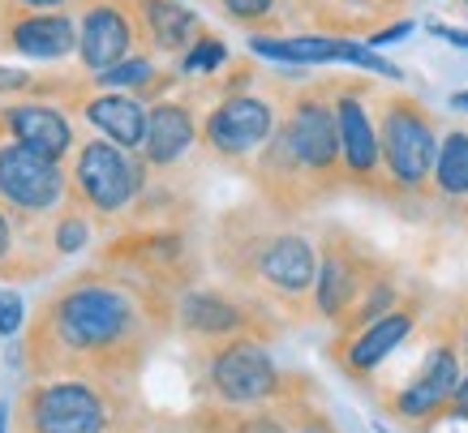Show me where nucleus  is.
Returning a JSON list of instances; mask_svg holds the SVG:
<instances>
[{"mask_svg":"<svg viewBox=\"0 0 468 433\" xmlns=\"http://www.w3.org/2000/svg\"><path fill=\"white\" fill-rule=\"evenodd\" d=\"M452 108H455V112H468V90H455V95H452Z\"/></svg>","mask_w":468,"mask_h":433,"instance_id":"nucleus-35","label":"nucleus"},{"mask_svg":"<svg viewBox=\"0 0 468 433\" xmlns=\"http://www.w3.org/2000/svg\"><path fill=\"white\" fill-rule=\"evenodd\" d=\"M378 146H383V172L399 194H417L426 189L434 176V159H439V138L430 125V112L412 95H387L383 99V129H378Z\"/></svg>","mask_w":468,"mask_h":433,"instance_id":"nucleus-2","label":"nucleus"},{"mask_svg":"<svg viewBox=\"0 0 468 433\" xmlns=\"http://www.w3.org/2000/svg\"><path fill=\"white\" fill-rule=\"evenodd\" d=\"M383 266L369 262L366 253H356V245L340 232H331L318 249V283H314V309L326 322H344L353 313L356 296L366 292V283L378 275Z\"/></svg>","mask_w":468,"mask_h":433,"instance_id":"nucleus-8","label":"nucleus"},{"mask_svg":"<svg viewBox=\"0 0 468 433\" xmlns=\"http://www.w3.org/2000/svg\"><path fill=\"white\" fill-rule=\"evenodd\" d=\"M5 43L30 60H60L78 48V26H73L69 14H48V9L35 14V9H27V14L5 22Z\"/></svg>","mask_w":468,"mask_h":433,"instance_id":"nucleus-16","label":"nucleus"},{"mask_svg":"<svg viewBox=\"0 0 468 433\" xmlns=\"http://www.w3.org/2000/svg\"><path fill=\"white\" fill-rule=\"evenodd\" d=\"M155 82V65L146 57H129L121 60V65H112V69L95 73V86H103V90H121V86H146Z\"/></svg>","mask_w":468,"mask_h":433,"instance_id":"nucleus-25","label":"nucleus"},{"mask_svg":"<svg viewBox=\"0 0 468 433\" xmlns=\"http://www.w3.org/2000/svg\"><path fill=\"white\" fill-rule=\"evenodd\" d=\"M228 9V17L232 22H262V17H271V9H275V0H219Z\"/></svg>","mask_w":468,"mask_h":433,"instance_id":"nucleus-28","label":"nucleus"},{"mask_svg":"<svg viewBox=\"0 0 468 433\" xmlns=\"http://www.w3.org/2000/svg\"><path fill=\"white\" fill-rule=\"evenodd\" d=\"M5 425H9V412H5V407H0V433H5Z\"/></svg>","mask_w":468,"mask_h":433,"instance_id":"nucleus-36","label":"nucleus"},{"mask_svg":"<svg viewBox=\"0 0 468 433\" xmlns=\"http://www.w3.org/2000/svg\"><path fill=\"white\" fill-rule=\"evenodd\" d=\"M412 326H417V309L412 305H396L391 313H383V318H374L369 326H361V331H353V339L340 348V361L348 374L366 377L374 374L378 364L391 356V352L404 343V339L412 335Z\"/></svg>","mask_w":468,"mask_h":433,"instance_id":"nucleus-15","label":"nucleus"},{"mask_svg":"<svg viewBox=\"0 0 468 433\" xmlns=\"http://www.w3.org/2000/svg\"><path fill=\"white\" fill-rule=\"evenodd\" d=\"M198 138V121L194 112L185 108V103H155L151 116H146V142H143V159L146 168H172V164H181L189 146Z\"/></svg>","mask_w":468,"mask_h":433,"instance_id":"nucleus-18","label":"nucleus"},{"mask_svg":"<svg viewBox=\"0 0 468 433\" xmlns=\"http://www.w3.org/2000/svg\"><path fill=\"white\" fill-rule=\"evenodd\" d=\"M22 9H35V14H43V9H60L65 0H17Z\"/></svg>","mask_w":468,"mask_h":433,"instance_id":"nucleus-33","label":"nucleus"},{"mask_svg":"<svg viewBox=\"0 0 468 433\" xmlns=\"http://www.w3.org/2000/svg\"><path fill=\"white\" fill-rule=\"evenodd\" d=\"M250 52L267 60H280V65H356L366 73H378L387 82H399L404 69L391 65V60L369 48V43H353V39H326V35H301V39H267V35H254L250 39Z\"/></svg>","mask_w":468,"mask_h":433,"instance_id":"nucleus-11","label":"nucleus"},{"mask_svg":"<svg viewBox=\"0 0 468 433\" xmlns=\"http://www.w3.org/2000/svg\"><path fill=\"white\" fill-rule=\"evenodd\" d=\"M202 138L224 159H250L275 138V108L267 99L250 95V90L228 95L211 108L207 125H202Z\"/></svg>","mask_w":468,"mask_h":433,"instance_id":"nucleus-10","label":"nucleus"},{"mask_svg":"<svg viewBox=\"0 0 468 433\" xmlns=\"http://www.w3.org/2000/svg\"><path fill=\"white\" fill-rule=\"evenodd\" d=\"M65 194L60 159L30 151L22 142H0V202L27 215L52 210Z\"/></svg>","mask_w":468,"mask_h":433,"instance_id":"nucleus-9","label":"nucleus"},{"mask_svg":"<svg viewBox=\"0 0 468 433\" xmlns=\"http://www.w3.org/2000/svg\"><path fill=\"white\" fill-rule=\"evenodd\" d=\"M35 78L22 69H9V65H0V90H22V86H30Z\"/></svg>","mask_w":468,"mask_h":433,"instance_id":"nucleus-30","label":"nucleus"},{"mask_svg":"<svg viewBox=\"0 0 468 433\" xmlns=\"http://www.w3.org/2000/svg\"><path fill=\"white\" fill-rule=\"evenodd\" d=\"M224 60H228V43L219 39V35H207V30H202L198 39H194V48L181 57V73H215Z\"/></svg>","mask_w":468,"mask_h":433,"instance_id":"nucleus-24","label":"nucleus"},{"mask_svg":"<svg viewBox=\"0 0 468 433\" xmlns=\"http://www.w3.org/2000/svg\"><path fill=\"white\" fill-rule=\"evenodd\" d=\"M86 237H90V227H86V219L73 210V215H65V219L57 224L52 245H57V253H82L86 249Z\"/></svg>","mask_w":468,"mask_h":433,"instance_id":"nucleus-26","label":"nucleus"},{"mask_svg":"<svg viewBox=\"0 0 468 433\" xmlns=\"http://www.w3.org/2000/svg\"><path fill=\"white\" fill-rule=\"evenodd\" d=\"M22 318H27V309H22V296L14 288H0V335L9 339L22 331Z\"/></svg>","mask_w":468,"mask_h":433,"instance_id":"nucleus-27","label":"nucleus"},{"mask_svg":"<svg viewBox=\"0 0 468 433\" xmlns=\"http://www.w3.org/2000/svg\"><path fill=\"white\" fill-rule=\"evenodd\" d=\"M82 116L95 129H100L108 142L125 146V151H143V142H146V116H151V108H143L138 99L116 95V90H103V95H95L90 103H86Z\"/></svg>","mask_w":468,"mask_h":433,"instance_id":"nucleus-21","label":"nucleus"},{"mask_svg":"<svg viewBox=\"0 0 468 433\" xmlns=\"http://www.w3.org/2000/svg\"><path fill=\"white\" fill-rule=\"evenodd\" d=\"M138 331V309L112 283H82L48 309V339L60 352H121Z\"/></svg>","mask_w":468,"mask_h":433,"instance_id":"nucleus-1","label":"nucleus"},{"mask_svg":"<svg viewBox=\"0 0 468 433\" xmlns=\"http://www.w3.org/2000/svg\"><path fill=\"white\" fill-rule=\"evenodd\" d=\"M0 125H9L14 142L48 154V159H65L73 146V125L48 103H9L0 112Z\"/></svg>","mask_w":468,"mask_h":433,"instance_id":"nucleus-19","label":"nucleus"},{"mask_svg":"<svg viewBox=\"0 0 468 433\" xmlns=\"http://www.w3.org/2000/svg\"><path fill=\"white\" fill-rule=\"evenodd\" d=\"M176 318L198 339H237L250 331V309L215 288H189L176 305Z\"/></svg>","mask_w":468,"mask_h":433,"instance_id":"nucleus-17","label":"nucleus"},{"mask_svg":"<svg viewBox=\"0 0 468 433\" xmlns=\"http://www.w3.org/2000/svg\"><path fill=\"white\" fill-rule=\"evenodd\" d=\"M133 57V17L121 0H86L78 17V60L103 73Z\"/></svg>","mask_w":468,"mask_h":433,"instance_id":"nucleus-12","label":"nucleus"},{"mask_svg":"<svg viewBox=\"0 0 468 433\" xmlns=\"http://www.w3.org/2000/svg\"><path fill=\"white\" fill-rule=\"evenodd\" d=\"M434 189H439L447 202H468V129H452V133L439 142Z\"/></svg>","mask_w":468,"mask_h":433,"instance_id":"nucleus-22","label":"nucleus"},{"mask_svg":"<svg viewBox=\"0 0 468 433\" xmlns=\"http://www.w3.org/2000/svg\"><path fill=\"white\" fill-rule=\"evenodd\" d=\"M211 391L228 407H262L280 395V369L271 352L250 335L224 339L211 356Z\"/></svg>","mask_w":468,"mask_h":433,"instance_id":"nucleus-3","label":"nucleus"},{"mask_svg":"<svg viewBox=\"0 0 468 433\" xmlns=\"http://www.w3.org/2000/svg\"><path fill=\"white\" fill-rule=\"evenodd\" d=\"M292 433H331V429H326L323 420H310V425H297V429H292Z\"/></svg>","mask_w":468,"mask_h":433,"instance_id":"nucleus-34","label":"nucleus"},{"mask_svg":"<svg viewBox=\"0 0 468 433\" xmlns=\"http://www.w3.org/2000/svg\"><path fill=\"white\" fill-rule=\"evenodd\" d=\"M464 5H468V0H464Z\"/></svg>","mask_w":468,"mask_h":433,"instance_id":"nucleus-37","label":"nucleus"},{"mask_svg":"<svg viewBox=\"0 0 468 433\" xmlns=\"http://www.w3.org/2000/svg\"><path fill=\"white\" fill-rule=\"evenodd\" d=\"M396 301H399V288H396V280L391 275H374V280L366 283V292L356 296V305H353V313L340 322L344 331H361V326H369L374 318H383V313H391L396 309Z\"/></svg>","mask_w":468,"mask_h":433,"instance_id":"nucleus-23","label":"nucleus"},{"mask_svg":"<svg viewBox=\"0 0 468 433\" xmlns=\"http://www.w3.org/2000/svg\"><path fill=\"white\" fill-rule=\"evenodd\" d=\"M22 420L30 433H103L108 407L86 382H48L22 399Z\"/></svg>","mask_w":468,"mask_h":433,"instance_id":"nucleus-6","label":"nucleus"},{"mask_svg":"<svg viewBox=\"0 0 468 433\" xmlns=\"http://www.w3.org/2000/svg\"><path fill=\"white\" fill-rule=\"evenodd\" d=\"M146 181V159H133L125 146H116L108 138L86 142L78 151V168H73V185L90 210L112 215V210L129 206L133 194Z\"/></svg>","mask_w":468,"mask_h":433,"instance_id":"nucleus-4","label":"nucleus"},{"mask_svg":"<svg viewBox=\"0 0 468 433\" xmlns=\"http://www.w3.org/2000/svg\"><path fill=\"white\" fill-rule=\"evenodd\" d=\"M430 35H439V39H447L452 48H464L468 52V30H460V26H430Z\"/></svg>","mask_w":468,"mask_h":433,"instance_id":"nucleus-31","label":"nucleus"},{"mask_svg":"<svg viewBox=\"0 0 468 433\" xmlns=\"http://www.w3.org/2000/svg\"><path fill=\"white\" fill-rule=\"evenodd\" d=\"M250 270L267 292H275L288 305H301L314 296V283H318V249L301 232H271L250 253Z\"/></svg>","mask_w":468,"mask_h":433,"instance_id":"nucleus-7","label":"nucleus"},{"mask_svg":"<svg viewBox=\"0 0 468 433\" xmlns=\"http://www.w3.org/2000/svg\"><path fill=\"white\" fill-rule=\"evenodd\" d=\"M460 382H464L460 348H455V343H439V348L426 356L421 374L391 399V407H396V417H404V420H434V417H442V412H452Z\"/></svg>","mask_w":468,"mask_h":433,"instance_id":"nucleus-13","label":"nucleus"},{"mask_svg":"<svg viewBox=\"0 0 468 433\" xmlns=\"http://www.w3.org/2000/svg\"><path fill=\"white\" fill-rule=\"evenodd\" d=\"M284 133H288V146H292V154H297V164L305 168L310 181H335L344 172L335 103H331L323 90H301V95L288 103Z\"/></svg>","mask_w":468,"mask_h":433,"instance_id":"nucleus-5","label":"nucleus"},{"mask_svg":"<svg viewBox=\"0 0 468 433\" xmlns=\"http://www.w3.org/2000/svg\"><path fill=\"white\" fill-rule=\"evenodd\" d=\"M129 14L138 17L146 43L159 52H189L194 39L202 35V22L194 9H185L181 0H129Z\"/></svg>","mask_w":468,"mask_h":433,"instance_id":"nucleus-20","label":"nucleus"},{"mask_svg":"<svg viewBox=\"0 0 468 433\" xmlns=\"http://www.w3.org/2000/svg\"><path fill=\"white\" fill-rule=\"evenodd\" d=\"M335 125H340V154H344V176H353L356 185H374L383 172V146H378V129L374 116L361 103V90L340 86L335 90Z\"/></svg>","mask_w":468,"mask_h":433,"instance_id":"nucleus-14","label":"nucleus"},{"mask_svg":"<svg viewBox=\"0 0 468 433\" xmlns=\"http://www.w3.org/2000/svg\"><path fill=\"white\" fill-rule=\"evenodd\" d=\"M404 35H412V22H396V26L378 30V35H369V48H387V43H399Z\"/></svg>","mask_w":468,"mask_h":433,"instance_id":"nucleus-29","label":"nucleus"},{"mask_svg":"<svg viewBox=\"0 0 468 433\" xmlns=\"http://www.w3.org/2000/svg\"><path fill=\"white\" fill-rule=\"evenodd\" d=\"M9 249H14V227H9V215L0 210V258H9Z\"/></svg>","mask_w":468,"mask_h":433,"instance_id":"nucleus-32","label":"nucleus"}]
</instances>
